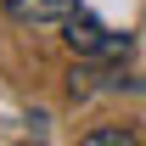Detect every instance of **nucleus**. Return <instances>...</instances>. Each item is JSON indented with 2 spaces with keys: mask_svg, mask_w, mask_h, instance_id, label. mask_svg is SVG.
I'll use <instances>...</instances> for the list:
<instances>
[{
  "mask_svg": "<svg viewBox=\"0 0 146 146\" xmlns=\"http://www.w3.org/2000/svg\"><path fill=\"white\" fill-rule=\"evenodd\" d=\"M141 141V135H135V129H84V146H135Z\"/></svg>",
  "mask_w": 146,
  "mask_h": 146,
  "instance_id": "obj_4",
  "label": "nucleus"
},
{
  "mask_svg": "<svg viewBox=\"0 0 146 146\" xmlns=\"http://www.w3.org/2000/svg\"><path fill=\"white\" fill-rule=\"evenodd\" d=\"M135 79H124V73H112V68H73L68 73V90L73 96H96V90H129Z\"/></svg>",
  "mask_w": 146,
  "mask_h": 146,
  "instance_id": "obj_3",
  "label": "nucleus"
},
{
  "mask_svg": "<svg viewBox=\"0 0 146 146\" xmlns=\"http://www.w3.org/2000/svg\"><path fill=\"white\" fill-rule=\"evenodd\" d=\"M62 28H68V45H73V51H79V56H96V62H118V56H129V45H135L129 34H112L107 23L90 17V11H73Z\"/></svg>",
  "mask_w": 146,
  "mask_h": 146,
  "instance_id": "obj_1",
  "label": "nucleus"
},
{
  "mask_svg": "<svg viewBox=\"0 0 146 146\" xmlns=\"http://www.w3.org/2000/svg\"><path fill=\"white\" fill-rule=\"evenodd\" d=\"M135 84H141V90H146V79H135Z\"/></svg>",
  "mask_w": 146,
  "mask_h": 146,
  "instance_id": "obj_5",
  "label": "nucleus"
},
{
  "mask_svg": "<svg viewBox=\"0 0 146 146\" xmlns=\"http://www.w3.org/2000/svg\"><path fill=\"white\" fill-rule=\"evenodd\" d=\"M79 11V0H6V17L28 23V28H51V23H68Z\"/></svg>",
  "mask_w": 146,
  "mask_h": 146,
  "instance_id": "obj_2",
  "label": "nucleus"
}]
</instances>
